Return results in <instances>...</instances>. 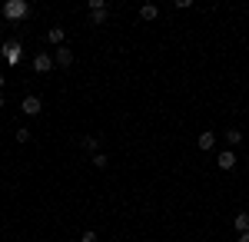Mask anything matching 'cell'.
<instances>
[{
	"mask_svg": "<svg viewBox=\"0 0 249 242\" xmlns=\"http://www.w3.org/2000/svg\"><path fill=\"white\" fill-rule=\"evenodd\" d=\"M20 110H23V116H40L43 100H40V96H23V100H20Z\"/></svg>",
	"mask_w": 249,
	"mask_h": 242,
	"instance_id": "4",
	"label": "cell"
},
{
	"mask_svg": "<svg viewBox=\"0 0 249 242\" xmlns=\"http://www.w3.org/2000/svg\"><path fill=\"white\" fill-rule=\"evenodd\" d=\"M47 40H50V43H57V47H63V40H67L63 27H50V30H47Z\"/></svg>",
	"mask_w": 249,
	"mask_h": 242,
	"instance_id": "11",
	"label": "cell"
},
{
	"mask_svg": "<svg viewBox=\"0 0 249 242\" xmlns=\"http://www.w3.org/2000/svg\"><path fill=\"white\" fill-rule=\"evenodd\" d=\"M0 86H3V73H0Z\"/></svg>",
	"mask_w": 249,
	"mask_h": 242,
	"instance_id": "20",
	"label": "cell"
},
{
	"mask_svg": "<svg viewBox=\"0 0 249 242\" xmlns=\"http://www.w3.org/2000/svg\"><path fill=\"white\" fill-rule=\"evenodd\" d=\"M53 63H57L60 70H70L73 67V50L63 43V47H57V53H53Z\"/></svg>",
	"mask_w": 249,
	"mask_h": 242,
	"instance_id": "5",
	"label": "cell"
},
{
	"mask_svg": "<svg viewBox=\"0 0 249 242\" xmlns=\"http://www.w3.org/2000/svg\"><path fill=\"white\" fill-rule=\"evenodd\" d=\"M232 229H236V232H249V212H236Z\"/></svg>",
	"mask_w": 249,
	"mask_h": 242,
	"instance_id": "10",
	"label": "cell"
},
{
	"mask_svg": "<svg viewBox=\"0 0 249 242\" xmlns=\"http://www.w3.org/2000/svg\"><path fill=\"white\" fill-rule=\"evenodd\" d=\"M0 106H3V93H0Z\"/></svg>",
	"mask_w": 249,
	"mask_h": 242,
	"instance_id": "19",
	"label": "cell"
},
{
	"mask_svg": "<svg viewBox=\"0 0 249 242\" xmlns=\"http://www.w3.org/2000/svg\"><path fill=\"white\" fill-rule=\"evenodd\" d=\"M196 146L206 149V153H210V149H216V133H213V130H203V133H199V139H196Z\"/></svg>",
	"mask_w": 249,
	"mask_h": 242,
	"instance_id": "7",
	"label": "cell"
},
{
	"mask_svg": "<svg viewBox=\"0 0 249 242\" xmlns=\"http://www.w3.org/2000/svg\"><path fill=\"white\" fill-rule=\"evenodd\" d=\"M93 166L96 169H107V166H110V156H107V153H96V156H93Z\"/></svg>",
	"mask_w": 249,
	"mask_h": 242,
	"instance_id": "14",
	"label": "cell"
},
{
	"mask_svg": "<svg viewBox=\"0 0 249 242\" xmlns=\"http://www.w3.org/2000/svg\"><path fill=\"white\" fill-rule=\"evenodd\" d=\"M93 10H107V0H90L87 3V14H93Z\"/></svg>",
	"mask_w": 249,
	"mask_h": 242,
	"instance_id": "16",
	"label": "cell"
},
{
	"mask_svg": "<svg viewBox=\"0 0 249 242\" xmlns=\"http://www.w3.org/2000/svg\"><path fill=\"white\" fill-rule=\"evenodd\" d=\"M223 136H226V143H230V146H239V143H243V130H239V126H230Z\"/></svg>",
	"mask_w": 249,
	"mask_h": 242,
	"instance_id": "9",
	"label": "cell"
},
{
	"mask_svg": "<svg viewBox=\"0 0 249 242\" xmlns=\"http://www.w3.org/2000/svg\"><path fill=\"white\" fill-rule=\"evenodd\" d=\"M83 149H87L90 156H96V153H100V139H96V136H83Z\"/></svg>",
	"mask_w": 249,
	"mask_h": 242,
	"instance_id": "13",
	"label": "cell"
},
{
	"mask_svg": "<svg viewBox=\"0 0 249 242\" xmlns=\"http://www.w3.org/2000/svg\"><path fill=\"white\" fill-rule=\"evenodd\" d=\"M34 70H37V73H50V70H53V56L40 50V53L34 56Z\"/></svg>",
	"mask_w": 249,
	"mask_h": 242,
	"instance_id": "6",
	"label": "cell"
},
{
	"mask_svg": "<svg viewBox=\"0 0 249 242\" xmlns=\"http://www.w3.org/2000/svg\"><path fill=\"white\" fill-rule=\"evenodd\" d=\"M20 53H23V47H20V40H7L3 47H0V56L10 63V67H17L20 63Z\"/></svg>",
	"mask_w": 249,
	"mask_h": 242,
	"instance_id": "2",
	"label": "cell"
},
{
	"mask_svg": "<svg viewBox=\"0 0 249 242\" xmlns=\"http://www.w3.org/2000/svg\"><path fill=\"white\" fill-rule=\"evenodd\" d=\"M17 143H20V146L30 143V130H27V126H20V130H17Z\"/></svg>",
	"mask_w": 249,
	"mask_h": 242,
	"instance_id": "17",
	"label": "cell"
},
{
	"mask_svg": "<svg viewBox=\"0 0 249 242\" xmlns=\"http://www.w3.org/2000/svg\"><path fill=\"white\" fill-rule=\"evenodd\" d=\"M80 242H100V236H96V229H83V236H80Z\"/></svg>",
	"mask_w": 249,
	"mask_h": 242,
	"instance_id": "15",
	"label": "cell"
},
{
	"mask_svg": "<svg viewBox=\"0 0 249 242\" xmlns=\"http://www.w3.org/2000/svg\"><path fill=\"white\" fill-rule=\"evenodd\" d=\"M90 23H93V27H103V23H107V20H110V10H93V14H90Z\"/></svg>",
	"mask_w": 249,
	"mask_h": 242,
	"instance_id": "12",
	"label": "cell"
},
{
	"mask_svg": "<svg viewBox=\"0 0 249 242\" xmlns=\"http://www.w3.org/2000/svg\"><path fill=\"white\" fill-rule=\"evenodd\" d=\"M236 242H249V232H239V236H236Z\"/></svg>",
	"mask_w": 249,
	"mask_h": 242,
	"instance_id": "18",
	"label": "cell"
},
{
	"mask_svg": "<svg viewBox=\"0 0 249 242\" xmlns=\"http://www.w3.org/2000/svg\"><path fill=\"white\" fill-rule=\"evenodd\" d=\"M3 17L10 20V23L27 20L30 17V3H27V0H7V3H3Z\"/></svg>",
	"mask_w": 249,
	"mask_h": 242,
	"instance_id": "1",
	"label": "cell"
},
{
	"mask_svg": "<svg viewBox=\"0 0 249 242\" xmlns=\"http://www.w3.org/2000/svg\"><path fill=\"white\" fill-rule=\"evenodd\" d=\"M236 163H239L236 149H219V153H216V166L223 169V173H230V169H236Z\"/></svg>",
	"mask_w": 249,
	"mask_h": 242,
	"instance_id": "3",
	"label": "cell"
},
{
	"mask_svg": "<svg viewBox=\"0 0 249 242\" xmlns=\"http://www.w3.org/2000/svg\"><path fill=\"white\" fill-rule=\"evenodd\" d=\"M160 17V7H156V3H143V7H140V20H143V23H150V20H156Z\"/></svg>",
	"mask_w": 249,
	"mask_h": 242,
	"instance_id": "8",
	"label": "cell"
}]
</instances>
